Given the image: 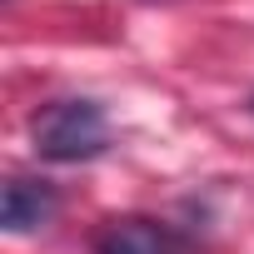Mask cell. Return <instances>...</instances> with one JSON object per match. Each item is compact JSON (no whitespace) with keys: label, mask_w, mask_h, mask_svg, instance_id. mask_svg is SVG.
Here are the masks:
<instances>
[{"label":"cell","mask_w":254,"mask_h":254,"mask_svg":"<svg viewBox=\"0 0 254 254\" xmlns=\"http://www.w3.org/2000/svg\"><path fill=\"white\" fill-rule=\"evenodd\" d=\"M95 254H190V239L150 214H115L95 229Z\"/></svg>","instance_id":"7a4b0ae2"},{"label":"cell","mask_w":254,"mask_h":254,"mask_svg":"<svg viewBox=\"0 0 254 254\" xmlns=\"http://www.w3.org/2000/svg\"><path fill=\"white\" fill-rule=\"evenodd\" d=\"M35 155L50 165H80L110 150V125L95 100H55L30 120Z\"/></svg>","instance_id":"6da1fadb"},{"label":"cell","mask_w":254,"mask_h":254,"mask_svg":"<svg viewBox=\"0 0 254 254\" xmlns=\"http://www.w3.org/2000/svg\"><path fill=\"white\" fill-rule=\"evenodd\" d=\"M55 209H60V199H55V190H50L45 180L15 175V180L5 185V194H0V224H5L10 234H30V229L50 224Z\"/></svg>","instance_id":"3957f363"}]
</instances>
